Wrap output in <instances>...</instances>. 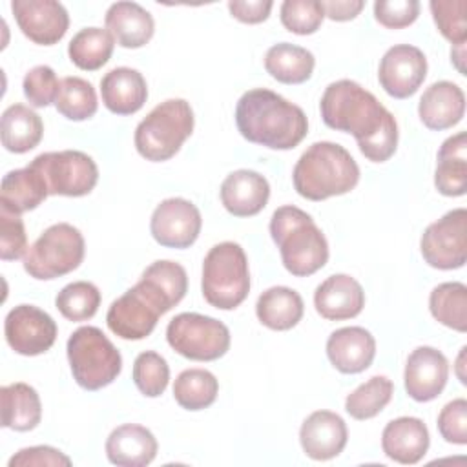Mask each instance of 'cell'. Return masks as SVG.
Instances as JSON below:
<instances>
[{
    "mask_svg": "<svg viewBox=\"0 0 467 467\" xmlns=\"http://www.w3.org/2000/svg\"><path fill=\"white\" fill-rule=\"evenodd\" d=\"M292 181L296 192L308 201H325L352 192L359 181V166L339 144L319 140L297 159Z\"/></svg>",
    "mask_w": 467,
    "mask_h": 467,
    "instance_id": "3957f363",
    "label": "cell"
},
{
    "mask_svg": "<svg viewBox=\"0 0 467 467\" xmlns=\"http://www.w3.org/2000/svg\"><path fill=\"white\" fill-rule=\"evenodd\" d=\"M133 383L146 398L161 396L170 381L168 361L155 350L140 352L133 361Z\"/></svg>",
    "mask_w": 467,
    "mask_h": 467,
    "instance_id": "ab89813d",
    "label": "cell"
},
{
    "mask_svg": "<svg viewBox=\"0 0 467 467\" xmlns=\"http://www.w3.org/2000/svg\"><path fill=\"white\" fill-rule=\"evenodd\" d=\"M432 317L456 332L467 330V286L460 281L441 283L429 296Z\"/></svg>",
    "mask_w": 467,
    "mask_h": 467,
    "instance_id": "e575fe53",
    "label": "cell"
},
{
    "mask_svg": "<svg viewBox=\"0 0 467 467\" xmlns=\"http://www.w3.org/2000/svg\"><path fill=\"white\" fill-rule=\"evenodd\" d=\"M325 16L334 22H347L356 18L365 7L363 0H325L321 2Z\"/></svg>",
    "mask_w": 467,
    "mask_h": 467,
    "instance_id": "681fc988",
    "label": "cell"
},
{
    "mask_svg": "<svg viewBox=\"0 0 467 467\" xmlns=\"http://www.w3.org/2000/svg\"><path fill=\"white\" fill-rule=\"evenodd\" d=\"M57 323L35 305H18L11 308L4 321L7 345L20 356H40L47 352L57 339Z\"/></svg>",
    "mask_w": 467,
    "mask_h": 467,
    "instance_id": "7c38bea8",
    "label": "cell"
},
{
    "mask_svg": "<svg viewBox=\"0 0 467 467\" xmlns=\"http://www.w3.org/2000/svg\"><path fill=\"white\" fill-rule=\"evenodd\" d=\"M44 135L42 119L24 104H11L2 113V146L11 153H27L36 148Z\"/></svg>",
    "mask_w": 467,
    "mask_h": 467,
    "instance_id": "1f68e13d",
    "label": "cell"
},
{
    "mask_svg": "<svg viewBox=\"0 0 467 467\" xmlns=\"http://www.w3.org/2000/svg\"><path fill=\"white\" fill-rule=\"evenodd\" d=\"M438 31L452 44L467 40V2L465 0H432L429 4Z\"/></svg>",
    "mask_w": 467,
    "mask_h": 467,
    "instance_id": "60d3db41",
    "label": "cell"
},
{
    "mask_svg": "<svg viewBox=\"0 0 467 467\" xmlns=\"http://www.w3.org/2000/svg\"><path fill=\"white\" fill-rule=\"evenodd\" d=\"M11 11L24 36L38 46L57 44L69 27L66 7L55 0H13Z\"/></svg>",
    "mask_w": 467,
    "mask_h": 467,
    "instance_id": "2e32d148",
    "label": "cell"
},
{
    "mask_svg": "<svg viewBox=\"0 0 467 467\" xmlns=\"http://www.w3.org/2000/svg\"><path fill=\"white\" fill-rule=\"evenodd\" d=\"M202 297L219 310L237 308L250 292L248 259L241 244L224 241L212 246L202 261Z\"/></svg>",
    "mask_w": 467,
    "mask_h": 467,
    "instance_id": "8992f818",
    "label": "cell"
},
{
    "mask_svg": "<svg viewBox=\"0 0 467 467\" xmlns=\"http://www.w3.org/2000/svg\"><path fill=\"white\" fill-rule=\"evenodd\" d=\"M29 164L44 177L49 195L82 197L88 195L99 181L95 161L78 150L40 153Z\"/></svg>",
    "mask_w": 467,
    "mask_h": 467,
    "instance_id": "30bf717a",
    "label": "cell"
},
{
    "mask_svg": "<svg viewBox=\"0 0 467 467\" xmlns=\"http://www.w3.org/2000/svg\"><path fill=\"white\" fill-rule=\"evenodd\" d=\"M305 312L303 297L288 286H272L265 290L257 303V319L270 330H290L294 328Z\"/></svg>",
    "mask_w": 467,
    "mask_h": 467,
    "instance_id": "4dcf8cb0",
    "label": "cell"
},
{
    "mask_svg": "<svg viewBox=\"0 0 467 467\" xmlns=\"http://www.w3.org/2000/svg\"><path fill=\"white\" fill-rule=\"evenodd\" d=\"M281 24L296 35H312L319 29L325 11L317 0H285L279 9Z\"/></svg>",
    "mask_w": 467,
    "mask_h": 467,
    "instance_id": "b9f144b4",
    "label": "cell"
},
{
    "mask_svg": "<svg viewBox=\"0 0 467 467\" xmlns=\"http://www.w3.org/2000/svg\"><path fill=\"white\" fill-rule=\"evenodd\" d=\"M219 392L217 378L206 368H186L173 383V398L186 410L210 407Z\"/></svg>",
    "mask_w": 467,
    "mask_h": 467,
    "instance_id": "d590c367",
    "label": "cell"
},
{
    "mask_svg": "<svg viewBox=\"0 0 467 467\" xmlns=\"http://www.w3.org/2000/svg\"><path fill=\"white\" fill-rule=\"evenodd\" d=\"M270 235L279 248L283 266L296 277L312 275L328 261L325 234L314 219L297 206H279L272 213Z\"/></svg>",
    "mask_w": 467,
    "mask_h": 467,
    "instance_id": "277c9868",
    "label": "cell"
},
{
    "mask_svg": "<svg viewBox=\"0 0 467 467\" xmlns=\"http://www.w3.org/2000/svg\"><path fill=\"white\" fill-rule=\"evenodd\" d=\"M60 82L53 71V67L42 64L29 69L24 77L22 89L27 102L35 108H46L57 100Z\"/></svg>",
    "mask_w": 467,
    "mask_h": 467,
    "instance_id": "7bdbcfd3",
    "label": "cell"
},
{
    "mask_svg": "<svg viewBox=\"0 0 467 467\" xmlns=\"http://www.w3.org/2000/svg\"><path fill=\"white\" fill-rule=\"evenodd\" d=\"M86 243L78 228L57 223L46 228L24 255V270L40 281L62 277L77 270L84 259Z\"/></svg>",
    "mask_w": 467,
    "mask_h": 467,
    "instance_id": "ba28073f",
    "label": "cell"
},
{
    "mask_svg": "<svg viewBox=\"0 0 467 467\" xmlns=\"http://www.w3.org/2000/svg\"><path fill=\"white\" fill-rule=\"evenodd\" d=\"M113 47L115 38L108 29L84 27L69 40L67 55L78 69L97 71L111 58Z\"/></svg>",
    "mask_w": 467,
    "mask_h": 467,
    "instance_id": "836d02e7",
    "label": "cell"
},
{
    "mask_svg": "<svg viewBox=\"0 0 467 467\" xmlns=\"http://www.w3.org/2000/svg\"><path fill=\"white\" fill-rule=\"evenodd\" d=\"M199 208L182 197H170L157 204L150 219L153 239L166 248H190L201 234Z\"/></svg>",
    "mask_w": 467,
    "mask_h": 467,
    "instance_id": "4fadbf2b",
    "label": "cell"
},
{
    "mask_svg": "<svg viewBox=\"0 0 467 467\" xmlns=\"http://www.w3.org/2000/svg\"><path fill=\"white\" fill-rule=\"evenodd\" d=\"M67 361L73 379L84 390H100L122 370V356L97 327H80L67 339Z\"/></svg>",
    "mask_w": 467,
    "mask_h": 467,
    "instance_id": "52a82bcc",
    "label": "cell"
},
{
    "mask_svg": "<svg viewBox=\"0 0 467 467\" xmlns=\"http://www.w3.org/2000/svg\"><path fill=\"white\" fill-rule=\"evenodd\" d=\"M403 379L405 390L414 401H432L447 385V358L434 347H418L407 358Z\"/></svg>",
    "mask_w": 467,
    "mask_h": 467,
    "instance_id": "e0dca14e",
    "label": "cell"
},
{
    "mask_svg": "<svg viewBox=\"0 0 467 467\" xmlns=\"http://www.w3.org/2000/svg\"><path fill=\"white\" fill-rule=\"evenodd\" d=\"M438 431L447 443H467V401L456 398L449 401L438 414Z\"/></svg>",
    "mask_w": 467,
    "mask_h": 467,
    "instance_id": "bcb514c9",
    "label": "cell"
},
{
    "mask_svg": "<svg viewBox=\"0 0 467 467\" xmlns=\"http://www.w3.org/2000/svg\"><path fill=\"white\" fill-rule=\"evenodd\" d=\"M193 109L184 99L157 104L135 128V148L151 162L171 159L193 131Z\"/></svg>",
    "mask_w": 467,
    "mask_h": 467,
    "instance_id": "5b68a950",
    "label": "cell"
},
{
    "mask_svg": "<svg viewBox=\"0 0 467 467\" xmlns=\"http://www.w3.org/2000/svg\"><path fill=\"white\" fill-rule=\"evenodd\" d=\"M9 467H69L71 458L66 456L62 451L51 447V445H33L20 449L15 456H11Z\"/></svg>",
    "mask_w": 467,
    "mask_h": 467,
    "instance_id": "7dc6e473",
    "label": "cell"
},
{
    "mask_svg": "<svg viewBox=\"0 0 467 467\" xmlns=\"http://www.w3.org/2000/svg\"><path fill=\"white\" fill-rule=\"evenodd\" d=\"M2 398V427L27 432L33 431L42 420V403L38 392L24 383H9L0 389Z\"/></svg>",
    "mask_w": 467,
    "mask_h": 467,
    "instance_id": "f546056e",
    "label": "cell"
},
{
    "mask_svg": "<svg viewBox=\"0 0 467 467\" xmlns=\"http://www.w3.org/2000/svg\"><path fill=\"white\" fill-rule=\"evenodd\" d=\"M465 350H467V348H465V347H462V350H460V356H458V361H456V365H458V367H456V374H458V379H460L463 385L467 383V381H465V374L462 372V368H463V358H465Z\"/></svg>",
    "mask_w": 467,
    "mask_h": 467,
    "instance_id": "816d5d0a",
    "label": "cell"
},
{
    "mask_svg": "<svg viewBox=\"0 0 467 467\" xmlns=\"http://www.w3.org/2000/svg\"><path fill=\"white\" fill-rule=\"evenodd\" d=\"M420 15L418 0H378L374 18L387 29H403L416 22Z\"/></svg>",
    "mask_w": 467,
    "mask_h": 467,
    "instance_id": "f6af8a7d",
    "label": "cell"
},
{
    "mask_svg": "<svg viewBox=\"0 0 467 467\" xmlns=\"http://www.w3.org/2000/svg\"><path fill=\"white\" fill-rule=\"evenodd\" d=\"M434 186L441 195L462 197L467 192V135L458 131L438 150Z\"/></svg>",
    "mask_w": 467,
    "mask_h": 467,
    "instance_id": "83f0119b",
    "label": "cell"
},
{
    "mask_svg": "<svg viewBox=\"0 0 467 467\" xmlns=\"http://www.w3.org/2000/svg\"><path fill=\"white\" fill-rule=\"evenodd\" d=\"M420 250L432 268H462L467 261V210L454 208L431 223L420 239Z\"/></svg>",
    "mask_w": 467,
    "mask_h": 467,
    "instance_id": "8fae6325",
    "label": "cell"
},
{
    "mask_svg": "<svg viewBox=\"0 0 467 467\" xmlns=\"http://www.w3.org/2000/svg\"><path fill=\"white\" fill-rule=\"evenodd\" d=\"M314 306L328 321L352 319L365 306L363 286L347 274L328 275L314 292Z\"/></svg>",
    "mask_w": 467,
    "mask_h": 467,
    "instance_id": "d6986e66",
    "label": "cell"
},
{
    "mask_svg": "<svg viewBox=\"0 0 467 467\" xmlns=\"http://www.w3.org/2000/svg\"><path fill=\"white\" fill-rule=\"evenodd\" d=\"M100 292L89 281H73L55 297L58 312L69 321L91 319L100 306Z\"/></svg>",
    "mask_w": 467,
    "mask_h": 467,
    "instance_id": "f35d334b",
    "label": "cell"
},
{
    "mask_svg": "<svg viewBox=\"0 0 467 467\" xmlns=\"http://www.w3.org/2000/svg\"><path fill=\"white\" fill-rule=\"evenodd\" d=\"M235 126L254 144L270 150H292L308 131L305 111L266 88L241 95L235 106Z\"/></svg>",
    "mask_w": 467,
    "mask_h": 467,
    "instance_id": "7a4b0ae2",
    "label": "cell"
},
{
    "mask_svg": "<svg viewBox=\"0 0 467 467\" xmlns=\"http://www.w3.org/2000/svg\"><path fill=\"white\" fill-rule=\"evenodd\" d=\"M427 77L423 51L410 44H398L385 51L378 67V80L387 95L394 99L412 97Z\"/></svg>",
    "mask_w": 467,
    "mask_h": 467,
    "instance_id": "9a60e30c",
    "label": "cell"
},
{
    "mask_svg": "<svg viewBox=\"0 0 467 467\" xmlns=\"http://www.w3.org/2000/svg\"><path fill=\"white\" fill-rule=\"evenodd\" d=\"M102 104L115 115L137 113L146 99L148 86L140 71L133 67H113L100 78Z\"/></svg>",
    "mask_w": 467,
    "mask_h": 467,
    "instance_id": "d4e9b609",
    "label": "cell"
},
{
    "mask_svg": "<svg viewBox=\"0 0 467 467\" xmlns=\"http://www.w3.org/2000/svg\"><path fill=\"white\" fill-rule=\"evenodd\" d=\"M319 111L328 128L350 133L368 161L385 162L394 155L398 148V122L358 82L341 78L328 84L321 97Z\"/></svg>",
    "mask_w": 467,
    "mask_h": 467,
    "instance_id": "6da1fadb",
    "label": "cell"
},
{
    "mask_svg": "<svg viewBox=\"0 0 467 467\" xmlns=\"http://www.w3.org/2000/svg\"><path fill=\"white\" fill-rule=\"evenodd\" d=\"M394 383L387 376H372L345 400V410L354 420H370L378 416L392 400Z\"/></svg>",
    "mask_w": 467,
    "mask_h": 467,
    "instance_id": "8d00e7d4",
    "label": "cell"
},
{
    "mask_svg": "<svg viewBox=\"0 0 467 467\" xmlns=\"http://www.w3.org/2000/svg\"><path fill=\"white\" fill-rule=\"evenodd\" d=\"M57 111L67 120H86L97 113L99 100L91 82L80 77H64L55 100Z\"/></svg>",
    "mask_w": 467,
    "mask_h": 467,
    "instance_id": "74e56055",
    "label": "cell"
},
{
    "mask_svg": "<svg viewBox=\"0 0 467 467\" xmlns=\"http://www.w3.org/2000/svg\"><path fill=\"white\" fill-rule=\"evenodd\" d=\"M47 195L49 190L44 177L31 164L7 171L0 184V206L15 213L35 210Z\"/></svg>",
    "mask_w": 467,
    "mask_h": 467,
    "instance_id": "f1b7e54d",
    "label": "cell"
},
{
    "mask_svg": "<svg viewBox=\"0 0 467 467\" xmlns=\"http://www.w3.org/2000/svg\"><path fill=\"white\" fill-rule=\"evenodd\" d=\"M316 66L314 55L301 46L279 42L268 47L265 55L266 73L283 84H303L312 77Z\"/></svg>",
    "mask_w": 467,
    "mask_h": 467,
    "instance_id": "d6a6232c",
    "label": "cell"
},
{
    "mask_svg": "<svg viewBox=\"0 0 467 467\" xmlns=\"http://www.w3.org/2000/svg\"><path fill=\"white\" fill-rule=\"evenodd\" d=\"M427 425L414 416H401L389 421L381 432V449L387 458L403 463H418L429 451Z\"/></svg>",
    "mask_w": 467,
    "mask_h": 467,
    "instance_id": "7402d4cb",
    "label": "cell"
},
{
    "mask_svg": "<svg viewBox=\"0 0 467 467\" xmlns=\"http://www.w3.org/2000/svg\"><path fill=\"white\" fill-rule=\"evenodd\" d=\"M142 290L161 306L166 314L182 301L188 292L186 270L170 259L151 263L140 275L139 283Z\"/></svg>",
    "mask_w": 467,
    "mask_h": 467,
    "instance_id": "4316f807",
    "label": "cell"
},
{
    "mask_svg": "<svg viewBox=\"0 0 467 467\" xmlns=\"http://www.w3.org/2000/svg\"><path fill=\"white\" fill-rule=\"evenodd\" d=\"M465 113V95L462 88L451 80L431 84L418 104V115L423 126L434 131L456 126Z\"/></svg>",
    "mask_w": 467,
    "mask_h": 467,
    "instance_id": "603a6c76",
    "label": "cell"
},
{
    "mask_svg": "<svg viewBox=\"0 0 467 467\" xmlns=\"http://www.w3.org/2000/svg\"><path fill=\"white\" fill-rule=\"evenodd\" d=\"M104 24L115 42L126 49L146 46L155 31L153 16L137 2L111 4L106 11Z\"/></svg>",
    "mask_w": 467,
    "mask_h": 467,
    "instance_id": "484cf974",
    "label": "cell"
},
{
    "mask_svg": "<svg viewBox=\"0 0 467 467\" xmlns=\"http://www.w3.org/2000/svg\"><path fill=\"white\" fill-rule=\"evenodd\" d=\"M451 60L452 64L456 66V69L465 75V66H463V60H465V44H458V46H452L451 49Z\"/></svg>",
    "mask_w": 467,
    "mask_h": 467,
    "instance_id": "f907efd6",
    "label": "cell"
},
{
    "mask_svg": "<svg viewBox=\"0 0 467 467\" xmlns=\"http://www.w3.org/2000/svg\"><path fill=\"white\" fill-rule=\"evenodd\" d=\"M27 235L20 213L0 206V257L2 261H15L27 252Z\"/></svg>",
    "mask_w": 467,
    "mask_h": 467,
    "instance_id": "ee69618b",
    "label": "cell"
},
{
    "mask_svg": "<svg viewBox=\"0 0 467 467\" xmlns=\"http://www.w3.org/2000/svg\"><path fill=\"white\" fill-rule=\"evenodd\" d=\"M274 2L270 0H230L228 11L243 24H261L270 16Z\"/></svg>",
    "mask_w": 467,
    "mask_h": 467,
    "instance_id": "c3c4849f",
    "label": "cell"
},
{
    "mask_svg": "<svg viewBox=\"0 0 467 467\" xmlns=\"http://www.w3.org/2000/svg\"><path fill=\"white\" fill-rule=\"evenodd\" d=\"M162 314L161 306L135 285L109 305L106 323L115 336L128 341H139L153 332Z\"/></svg>",
    "mask_w": 467,
    "mask_h": 467,
    "instance_id": "5bb4252c",
    "label": "cell"
},
{
    "mask_svg": "<svg viewBox=\"0 0 467 467\" xmlns=\"http://www.w3.org/2000/svg\"><path fill=\"white\" fill-rule=\"evenodd\" d=\"M221 202L235 217L257 215L268 202L270 184L254 170H235L221 184Z\"/></svg>",
    "mask_w": 467,
    "mask_h": 467,
    "instance_id": "44dd1931",
    "label": "cell"
},
{
    "mask_svg": "<svg viewBox=\"0 0 467 467\" xmlns=\"http://www.w3.org/2000/svg\"><path fill=\"white\" fill-rule=\"evenodd\" d=\"M166 341L186 359L215 361L230 348V330L215 317L182 312L168 323Z\"/></svg>",
    "mask_w": 467,
    "mask_h": 467,
    "instance_id": "9c48e42d",
    "label": "cell"
},
{
    "mask_svg": "<svg viewBox=\"0 0 467 467\" xmlns=\"http://www.w3.org/2000/svg\"><path fill=\"white\" fill-rule=\"evenodd\" d=\"M328 361L343 374L367 370L376 356V339L363 327H343L327 339Z\"/></svg>",
    "mask_w": 467,
    "mask_h": 467,
    "instance_id": "ffe728a7",
    "label": "cell"
},
{
    "mask_svg": "<svg viewBox=\"0 0 467 467\" xmlns=\"http://www.w3.org/2000/svg\"><path fill=\"white\" fill-rule=\"evenodd\" d=\"M159 443L153 432L137 423L113 429L106 440V456L119 467H144L157 456Z\"/></svg>",
    "mask_w": 467,
    "mask_h": 467,
    "instance_id": "cb8c5ba5",
    "label": "cell"
},
{
    "mask_svg": "<svg viewBox=\"0 0 467 467\" xmlns=\"http://www.w3.org/2000/svg\"><path fill=\"white\" fill-rule=\"evenodd\" d=\"M347 423L332 410L312 412L305 418L299 429L301 449L316 462H327L339 456L347 445Z\"/></svg>",
    "mask_w": 467,
    "mask_h": 467,
    "instance_id": "ac0fdd59",
    "label": "cell"
}]
</instances>
